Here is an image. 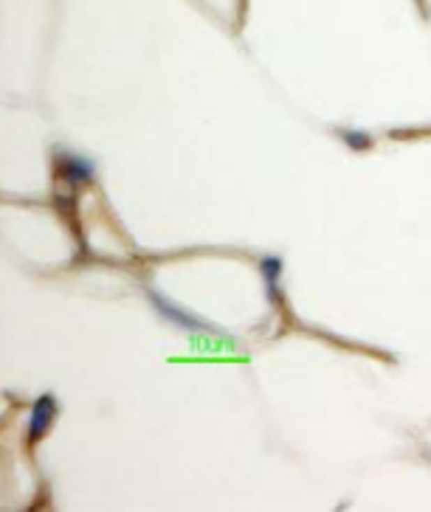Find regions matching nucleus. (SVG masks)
I'll return each instance as SVG.
<instances>
[{
  "label": "nucleus",
  "instance_id": "nucleus-1",
  "mask_svg": "<svg viewBox=\"0 0 431 512\" xmlns=\"http://www.w3.org/2000/svg\"><path fill=\"white\" fill-rule=\"evenodd\" d=\"M51 411H54L51 400H48V397L40 400V405H37V411H34V428H31V433H40V430L45 428V422L51 419Z\"/></svg>",
  "mask_w": 431,
  "mask_h": 512
}]
</instances>
